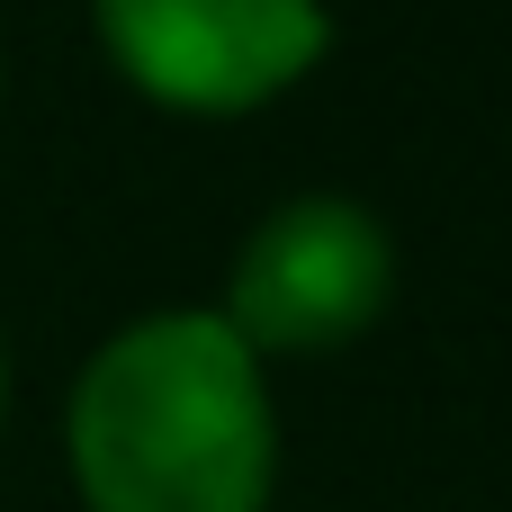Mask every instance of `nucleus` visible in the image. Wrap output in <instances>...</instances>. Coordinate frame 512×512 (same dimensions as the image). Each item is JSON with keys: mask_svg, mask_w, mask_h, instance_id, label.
<instances>
[{"mask_svg": "<svg viewBox=\"0 0 512 512\" xmlns=\"http://www.w3.org/2000/svg\"><path fill=\"white\" fill-rule=\"evenodd\" d=\"M81 512H270L279 405L261 351L216 306L117 324L63 396Z\"/></svg>", "mask_w": 512, "mask_h": 512, "instance_id": "f257e3e1", "label": "nucleus"}, {"mask_svg": "<svg viewBox=\"0 0 512 512\" xmlns=\"http://www.w3.org/2000/svg\"><path fill=\"white\" fill-rule=\"evenodd\" d=\"M396 297V234L378 225V207L342 198V189H306L279 198L225 270V324L261 351V360H324L342 342H360Z\"/></svg>", "mask_w": 512, "mask_h": 512, "instance_id": "7ed1b4c3", "label": "nucleus"}, {"mask_svg": "<svg viewBox=\"0 0 512 512\" xmlns=\"http://www.w3.org/2000/svg\"><path fill=\"white\" fill-rule=\"evenodd\" d=\"M117 81L171 117H252L288 99L324 54V0H90Z\"/></svg>", "mask_w": 512, "mask_h": 512, "instance_id": "f03ea898", "label": "nucleus"}, {"mask_svg": "<svg viewBox=\"0 0 512 512\" xmlns=\"http://www.w3.org/2000/svg\"><path fill=\"white\" fill-rule=\"evenodd\" d=\"M0 423H9V333H0Z\"/></svg>", "mask_w": 512, "mask_h": 512, "instance_id": "20e7f679", "label": "nucleus"}]
</instances>
